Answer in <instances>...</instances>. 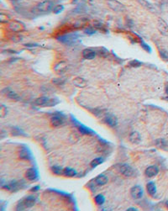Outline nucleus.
<instances>
[{
    "label": "nucleus",
    "mask_w": 168,
    "mask_h": 211,
    "mask_svg": "<svg viewBox=\"0 0 168 211\" xmlns=\"http://www.w3.org/2000/svg\"><path fill=\"white\" fill-rule=\"evenodd\" d=\"M78 34L77 33H69L65 34V35H62L59 36L56 39L61 43L63 44H67V45H71L72 43L75 42L77 39H78Z\"/></svg>",
    "instance_id": "nucleus-1"
},
{
    "label": "nucleus",
    "mask_w": 168,
    "mask_h": 211,
    "mask_svg": "<svg viewBox=\"0 0 168 211\" xmlns=\"http://www.w3.org/2000/svg\"><path fill=\"white\" fill-rule=\"evenodd\" d=\"M58 103V101L55 102V100L52 99H50L48 97H40L35 99V104L40 107H50V106H54L56 105V104Z\"/></svg>",
    "instance_id": "nucleus-2"
},
{
    "label": "nucleus",
    "mask_w": 168,
    "mask_h": 211,
    "mask_svg": "<svg viewBox=\"0 0 168 211\" xmlns=\"http://www.w3.org/2000/svg\"><path fill=\"white\" fill-rule=\"evenodd\" d=\"M117 168H118V170L119 171V172L122 173L125 177L130 178V177H133L134 174H135V171H134L133 168L128 165V164H125V163L119 164L117 166Z\"/></svg>",
    "instance_id": "nucleus-3"
},
{
    "label": "nucleus",
    "mask_w": 168,
    "mask_h": 211,
    "mask_svg": "<svg viewBox=\"0 0 168 211\" xmlns=\"http://www.w3.org/2000/svg\"><path fill=\"white\" fill-rule=\"evenodd\" d=\"M72 119H73V124L77 126V128L78 129V130L81 134H83V135H93V134H95V132L93 131L92 129L88 128V126H84L82 123L78 122V120H77L75 118H73V115H72Z\"/></svg>",
    "instance_id": "nucleus-4"
},
{
    "label": "nucleus",
    "mask_w": 168,
    "mask_h": 211,
    "mask_svg": "<svg viewBox=\"0 0 168 211\" xmlns=\"http://www.w3.org/2000/svg\"><path fill=\"white\" fill-rule=\"evenodd\" d=\"M37 9L39 12L41 13H49L50 11L53 10V3L50 0H45L43 2H40L38 5H37Z\"/></svg>",
    "instance_id": "nucleus-5"
},
{
    "label": "nucleus",
    "mask_w": 168,
    "mask_h": 211,
    "mask_svg": "<svg viewBox=\"0 0 168 211\" xmlns=\"http://www.w3.org/2000/svg\"><path fill=\"white\" fill-rule=\"evenodd\" d=\"M107 3L110 7V9L117 12H122L124 10H125V6L118 0H107Z\"/></svg>",
    "instance_id": "nucleus-6"
},
{
    "label": "nucleus",
    "mask_w": 168,
    "mask_h": 211,
    "mask_svg": "<svg viewBox=\"0 0 168 211\" xmlns=\"http://www.w3.org/2000/svg\"><path fill=\"white\" fill-rule=\"evenodd\" d=\"M9 28L13 32H22L25 30V25L18 20H13L9 24Z\"/></svg>",
    "instance_id": "nucleus-7"
},
{
    "label": "nucleus",
    "mask_w": 168,
    "mask_h": 211,
    "mask_svg": "<svg viewBox=\"0 0 168 211\" xmlns=\"http://www.w3.org/2000/svg\"><path fill=\"white\" fill-rule=\"evenodd\" d=\"M130 194H131L132 198H135V199H140V198H142V196L144 194L143 188H142V187H140V186H139V185L134 186V187L130 189Z\"/></svg>",
    "instance_id": "nucleus-8"
},
{
    "label": "nucleus",
    "mask_w": 168,
    "mask_h": 211,
    "mask_svg": "<svg viewBox=\"0 0 168 211\" xmlns=\"http://www.w3.org/2000/svg\"><path fill=\"white\" fill-rule=\"evenodd\" d=\"M157 29L162 35L168 36V24L165 20L159 19L157 21Z\"/></svg>",
    "instance_id": "nucleus-9"
},
{
    "label": "nucleus",
    "mask_w": 168,
    "mask_h": 211,
    "mask_svg": "<svg viewBox=\"0 0 168 211\" xmlns=\"http://www.w3.org/2000/svg\"><path fill=\"white\" fill-rule=\"evenodd\" d=\"M25 177L29 181H35L39 178L38 170L35 168H30L25 172Z\"/></svg>",
    "instance_id": "nucleus-10"
},
{
    "label": "nucleus",
    "mask_w": 168,
    "mask_h": 211,
    "mask_svg": "<svg viewBox=\"0 0 168 211\" xmlns=\"http://www.w3.org/2000/svg\"><path fill=\"white\" fill-rule=\"evenodd\" d=\"M104 121L105 123L110 127L114 128L118 126V119L116 118V116L113 115H108L104 117Z\"/></svg>",
    "instance_id": "nucleus-11"
},
{
    "label": "nucleus",
    "mask_w": 168,
    "mask_h": 211,
    "mask_svg": "<svg viewBox=\"0 0 168 211\" xmlns=\"http://www.w3.org/2000/svg\"><path fill=\"white\" fill-rule=\"evenodd\" d=\"M22 183H23L13 181L10 182L9 184H6V186H2V187L5 188V189L9 190V191H17V190H19V189H20V188H22V186H21Z\"/></svg>",
    "instance_id": "nucleus-12"
},
{
    "label": "nucleus",
    "mask_w": 168,
    "mask_h": 211,
    "mask_svg": "<svg viewBox=\"0 0 168 211\" xmlns=\"http://www.w3.org/2000/svg\"><path fill=\"white\" fill-rule=\"evenodd\" d=\"M159 173V168L156 166H150L147 168L145 169V174L148 177V178H152L155 177Z\"/></svg>",
    "instance_id": "nucleus-13"
},
{
    "label": "nucleus",
    "mask_w": 168,
    "mask_h": 211,
    "mask_svg": "<svg viewBox=\"0 0 168 211\" xmlns=\"http://www.w3.org/2000/svg\"><path fill=\"white\" fill-rule=\"evenodd\" d=\"M73 83L74 85L77 87V88H80V89H83L88 86V82L86 81L84 78L81 77H77L74 79L73 80Z\"/></svg>",
    "instance_id": "nucleus-14"
},
{
    "label": "nucleus",
    "mask_w": 168,
    "mask_h": 211,
    "mask_svg": "<svg viewBox=\"0 0 168 211\" xmlns=\"http://www.w3.org/2000/svg\"><path fill=\"white\" fill-rule=\"evenodd\" d=\"M129 140L133 144H139L141 141V137L139 132L133 131L129 135Z\"/></svg>",
    "instance_id": "nucleus-15"
},
{
    "label": "nucleus",
    "mask_w": 168,
    "mask_h": 211,
    "mask_svg": "<svg viewBox=\"0 0 168 211\" xmlns=\"http://www.w3.org/2000/svg\"><path fill=\"white\" fill-rule=\"evenodd\" d=\"M20 157L21 159H24V160H27V161H30L32 159V154L29 149L27 147H24V148L21 149L20 153Z\"/></svg>",
    "instance_id": "nucleus-16"
},
{
    "label": "nucleus",
    "mask_w": 168,
    "mask_h": 211,
    "mask_svg": "<svg viewBox=\"0 0 168 211\" xmlns=\"http://www.w3.org/2000/svg\"><path fill=\"white\" fill-rule=\"evenodd\" d=\"M94 182H95L96 184L99 185V186H103V185L108 183L109 178H108V177H106L105 175L100 174L96 177L95 179H94Z\"/></svg>",
    "instance_id": "nucleus-17"
},
{
    "label": "nucleus",
    "mask_w": 168,
    "mask_h": 211,
    "mask_svg": "<svg viewBox=\"0 0 168 211\" xmlns=\"http://www.w3.org/2000/svg\"><path fill=\"white\" fill-rule=\"evenodd\" d=\"M83 56L87 60H92L95 58L96 52L92 49L87 48L83 51Z\"/></svg>",
    "instance_id": "nucleus-18"
},
{
    "label": "nucleus",
    "mask_w": 168,
    "mask_h": 211,
    "mask_svg": "<svg viewBox=\"0 0 168 211\" xmlns=\"http://www.w3.org/2000/svg\"><path fill=\"white\" fill-rule=\"evenodd\" d=\"M35 202H36V198H35L34 196H29L27 197L23 200V203L25 208H31L33 207L34 205H35Z\"/></svg>",
    "instance_id": "nucleus-19"
},
{
    "label": "nucleus",
    "mask_w": 168,
    "mask_h": 211,
    "mask_svg": "<svg viewBox=\"0 0 168 211\" xmlns=\"http://www.w3.org/2000/svg\"><path fill=\"white\" fill-rule=\"evenodd\" d=\"M66 69H67V64L65 62H60L54 67L55 72L58 73H63L64 72H66Z\"/></svg>",
    "instance_id": "nucleus-20"
},
{
    "label": "nucleus",
    "mask_w": 168,
    "mask_h": 211,
    "mask_svg": "<svg viewBox=\"0 0 168 211\" xmlns=\"http://www.w3.org/2000/svg\"><path fill=\"white\" fill-rule=\"evenodd\" d=\"M50 122H51V125L55 127H58L60 126H62L64 124V119H63L62 117L58 115H54L50 119Z\"/></svg>",
    "instance_id": "nucleus-21"
},
{
    "label": "nucleus",
    "mask_w": 168,
    "mask_h": 211,
    "mask_svg": "<svg viewBox=\"0 0 168 211\" xmlns=\"http://www.w3.org/2000/svg\"><path fill=\"white\" fill-rule=\"evenodd\" d=\"M3 92H4L5 95H6L8 98H9V99H13V100H19V99H20L19 95L17 94L16 92H13L12 89H5L4 90H3Z\"/></svg>",
    "instance_id": "nucleus-22"
},
{
    "label": "nucleus",
    "mask_w": 168,
    "mask_h": 211,
    "mask_svg": "<svg viewBox=\"0 0 168 211\" xmlns=\"http://www.w3.org/2000/svg\"><path fill=\"white\" fill-rule=\"evenodd\" d=\"M146 189H147L149 194L151 195V196L156 194V185L154 182H149L146 184Z\"/></svg>",
    "instance_id": "nucleus-23"
},
{
    "label": "nucleus",
    "mask_w": 168,
    "mask_h": 211,
    "mask_svg": "<svg viewBox=\"0 0 168 211\" xmlns=\"http://www.w3.org/2000/svg\"><path fill=\"white\" fill-rule=\"evenodd\" d=\"M138 2L142 7L145 8L146 9L150 10V11H155V7H154V5L151 4L150 2H148V1H146V0H138Z\"/></svg>",
    "instance_id": "nucleus-24"
},
{
    "label": "nucleus",
    "mask_w": 168,
    "mask_h": 211,
    "mask_svg": "<svg viewBox=\"0 0 168 211\" xmlns=\"http://www.w3.org/2000/svg\"><path fill=\"white\" fill-rule=\"evenodd\" d=\"M77 171L74 170L73 168H66L63 169V175H65L66 177H68V178H73L74 176L77 175Z\"/></svg>",
    "instance_id": "nucleus-25"
},
{
    "label": "nucleus",
    "mask_w": 168,
    "mask_h": 211,
    "mask_svg": "<svg viewBox=\"0 0 168 211\" xmlns=\"http://www.w3.org/2000/svg\"><path fill=\"white\" fill-rule=\"evenodd\" d=\"M94 200H95V203L98 205H103L104 202H105V197L103 194H99L97 195V196H95Z\"/></svg>",
    "instance_id": "nucleus-26"
},
{
    "label": "nucleus",
    "mask_w": 168,
    "mask_h": 211,
    "mask_svg": "<svg viewBox=\"0 0 168 211\" xmlns=\"http://www.w3.org/2000/svg\"><path fill=\"white\" fill-rule=\"evenodd\" d=\"M103 162V159L102 157H98V158L93 159L92 162H91L90 165H91L92 168H96V167H98L100 164H102Z\"/></svg>",
    "instance_id": "nucleus-27"
},
{
    "label": "nucleus",
    "mask_w": 168,
    "mask_h": 211,
    "mask_svg": "<svg viewBox=\"0 0 168 211\" xmlns=\"http://www.w3.org/2000/svg\"><path fill=\"white\" fill-rule=\"evenodd\" d=\"M63 9H64V6L63 5H61V4H59V5H56V6H55L54 8H53V13H56V14H58V13H60L61 12H62Z\"/></svg>",
    "instance_id": "nucleus-28"
},
{
    "label": "nucleus",
    "mask_w": 168,
    "mask_h": 211,
    "mask_svg": "<svg viewBox=\"0 0 168 211\" xmlns=\"http://www.w3.org/2000/svg\"><path fill=\"white\" fill-rule=\"evenodd\" d=\"M129 66H132V67H139L142 65V62H140L138 60H132L129 62Z\"/></svg>",
    "instance_id": "nucleus-29"
},
{
    "label": "nucleus",
    "mask_w": 168,
    "mask_h": 211,
    "mask_svg": "<svg viewBox=\"0 0 168 211\" xmlns=\"http://www.w3.org/2000/svg\"><path fill=\"white\" fill-rule=\"evenodd\" d=\"M140 44H141L142 48L145 50L146 52L151 53V46H149V45H147V44H146L144 40H141V43H140Z\"/></svg>",
    "instance_id": "nucleus-30"
},
{
    "label": "nucleus",
    "mask_w": 168,
    "mask_h": 211,
    "mask_svg": "<svg viewBox=\"0 0 168 211\" xmlns=\"http://www.w3.org/2000/svg\"><path fill=\"white\" fill-rule=\"evenodd\" d=\"M51 170L56 175H61L62 173L63 174V170H62V168H59V167H52Z\"/></svg>",
    "instance_id": "nucleus-31"
},
{
    "label": "nucleus",
    "mask_w": 168,
    "mask_h": 211,
    "mask_svg": "<svg viewBox=\"0 0 168 211\" xmlns=\"http://www.w3.org/2000/svg\"><path fill=\"white\" fill-rule=\"evenodd\" d=\"M7 113H8V109H7V108L5 106L2 104V105H1V108H0V115H1V117L3 118V117L7 115Z\"/></svg>",
    "instance_id": "nucleus-32"
},
{
    "label": "nucleus",
    "mask_w": 168,
    "mask_h": 211,
    "mask_svg": "<svg viewBox=\"0 0 168 211\" xmlns=\"http://www.w3.org/2000/svg\"><path fill=\"white\" fill-rule=\"evenodd\" d=\"M160 56H161V57H162L163 60L167 61L168 60V51H166V50H162V51H160Z\"/></svg>",
    "instance_id": "nucleus-33"
},
{
    "label": "nucleus",
    "mask_w": 168,
    "mask_h": 211,
    "mask_svg": "<svg viewBox=\"0 0 168 211\" xmlns=\"http://www.w3.org/2000/svg\"><path fill=\"white\" fill-rule=\"evenodd\" d=\"M167 145H168L167 142L165 140H160V141H157V145H158L159 147H160L161 149L165 148L166 146Z\"/></svg>",
    "instance_id": "nucleus-34"
},
{
    "label": "nucleus",
    "mask_w": 168,
    "mask_h": 211,
    "mask_svg": "<svg viewBox=\"0 0 168 211\" xmlns=\"http://www.w3.org/2000/svg\"><path fill=\"white\" fill-rule=\"evenodd\" d=\"M9 20V17L8 16L7 14H4V13H0V21L3 23V22H8Z\"/></svg>",
    "instance_id": "nucleus-35"
},
{
    "label": "nucleus",
    "mask_w": 168,
    "mask_h": 211,
    "mask_svg": "<svg viewBox=\"0 0 168 211\" xmlns=\"http://www.w3.org/2000/svg\"><path fill=\"white\" fill-rule=\"evenodd\" d=\"M84 33L87 34V35H93L94 33H96V30L92 27H88L87 29L84 30Z\"/></svg>",
    "instance_id": "nucleus-36"
},
{
    "label": "nucleus",
    "mask_w": 168,
    "mask_h": 211,
    "mask_svg": "<svg viewBox=\"0 0 168 211\" xmlns=\"http://www.w3.org/2000/svg\"><path fill=\"white\" fill-rule=\"evenodd\" d=\"M39 189H40V186H35V187H34V188H32V189H31V192L38 191Z\"/></svg>",
    "instance_id": "nucleus-37"
},
{
    "label": "nucleus",
    "mask_w": 168,
    "mask_h": 211,
    "mask_svg": "<svg viewBox=\"0 0 168 211\" xmlns=\"http://www.w3.org/2000/svg\"><path fill=\"white\" fill-rule=\"evenodd\" d=\"M127 210H128V211H129V210H132V211L135 210V211H136V210H137V209H135V208H129V209H128Z\"/></svg>",
    "instance_id": "nucleus-38"
},
{
    "label": "nucleus",
    "mask_w": 168,
    "mask_h": 211,
    "mask_svg": "<svg viewBox=\"0 0 168 211\" xmlns=\"http://www.w3.org/2000/svg\"><path fill=\"white\" fill-rule=\"evenodd\" d=\"M166 94L168 95V84L166 85Z\"/></svg>",
    "instance_id": "nucleus-39"
},
{
    "label": "nucleus",
    "mask_w": 168,
    "mask_h": 211,
    "mask_svg": "<svg viewBox=\"0 0 168 211\" xmlns=\"http://www.w3.org/2000/svg\"><path fill=\"white\" fill-rule=\"evenodd\" d=\"M166 206H167V208H168V201L166 202Z\"/></svg>",
    "instance_id": "nucleus-40"
}]
</instances>
